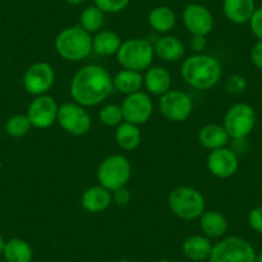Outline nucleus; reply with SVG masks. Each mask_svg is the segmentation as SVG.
Instances as JSON below:
<instances>
[{"instance_id":"nucleus-34","label":"nucleus","mask_w":262,"mask_h":262,"mask_svg":"<svg viewBox=\"0 0 262 262\" xmlns=\"http://www.w3.org/2000/svg\"><path fill=\"white\" fill-rule=\"evenodd\" d=\"M248 223L254 231L262 234V207H256L249 212Z\"/></svg>"},{"instance_id":"nucleus-13","label":"nucleus","mask_w":262,"mask_h":262,"mask_svg":"<svg viewBox=\"0 0 262 262\" xmlns=\"http://www.w3.org/2000/svg\"><path fill=\"white\" fill-rule=\"evenodd\" d=\"M58 111L59 105L57 100L50 95L44 94L35 97L27 108L26 115L32 127L48 128L57 122Z\"/></svg>"},{"instance_id":"nucleus-30","label":"nucleus","mask_w":262,"mask_h":262,"mask_svg":"<svg viewBox=\"0 0 262 262\" xmlns=\"http://www.w3.org/2000/svg\"><path fill=\"white\" fill-rule=\"evenodd\" d=\"M99 121L105 126H118L123 122V113L121 105L107 104L99 111Z\"/></svg>"},{"instance_id":"nucleus-14","label":"nucleus","mask_w":262,"mask_h":262,"mask_svg":"<svg viewBox=\"0 0 262 262\" xmlns=\"http://www.w3.org/2000/svg\"><path fill=\"white\" fill-rule=\"evenodd\" d=\"M183 22L185 29L196 36H207L211 34L215 25L212 13L207 7L202 4H189L183 12Z\"/></svg>"},{"instance_id":"nucleus-17","label":"nucleus","mask_w":262,"mask_h":262,"mask_svg":"<svg viewBox=\"0 0 262 262\" xmlns=\"http://www.w3.org/2000/svg\"><path fill=\"white\" fill-rule=\"evenodd\" d=\"M256 11L254 0H224L223 12L226 18L236 25H243L251 21Z\"/></svg>"},{"instance_id":"nucleus-11","label":"nucleus","mask_w":262,"mask_h":262,"mask_svg":"<svg viewBox=\"0 0 262 262\" xmlns=\"http://www.w3.org/2000/svg\"><path fill=\"white\" fill-rule=\"evenodd\" d=\"M55 80V72L52 64L47 62L34 63L25 71L22 84L29 94L39 97L52 89Z\"/></svg>"},{"instance_id":"nucleus-8","label":"nucleus","mask_w":262,"mask_h":262,"mask_svg":"<svg viewBox=\"0 0 262 262\" xmlns=\"http://www.w3.org/2000/svg\"><path fill=\"white\" fill-rule=\"evenodd\" d=\"M224 127L233 139H244L256 126V113L251 105L238 103L226 111L224 116Z\"/></svg>"},{"instance_id":"nucleus-33","label":"nucleus","mask_w":262,"mask_h":262,"mask_svg":"<svg viewBox=\"0 0 262 262\" xmlns=\"http://www.w3.org/2000/svg\"><path fill=\"white\" fill-rule=\"evenodd\" d=\"M112 201L117 206H127L131 201V191L126 186L116 189L112 191Z\"/></svg>"},{"instance_id":"nucleus-9","label":"nucleus","mask_w":262,"mask_h":262,"mask_svg":"<svg viewBox=\"0 0 262 262\" xmlns=\"http://www.w3.org/2000/svg\"><path fill=\"white\" fill-rule=\"evenodd\" d=\"M57 122L60 127L75 137L88 134L92 127V117L85 107L77 103H63L59 105Z\"/></svg>"},{"instance_id":"nucleus-4","label":"nucleus","mask_w":262,"mask_h":262,"mask_svg":"<svg viewBox=\"0 0 262 262\" xmlns=\"http://www.w3.org/2000/svg\"><path fill=\"white\" fill-rule=\"evenodd\" d=\"M168 207L181 220H196L206 211V200L200 190L191 186H179L168 195Z\"/></svg>"},{"instance_id":"nucleus-26","label":"nucleus","mask_w":262,"mask_h":262,"mask_svg":"<svg viewBox=\"0 0 262 262\" xmlns=\"http://www.w3.org/2000/svg\"><path fill=\"white\" fill-rule=\"evenodd\" d=\"M6 262H31L34 251L29 242L21 238H12L7 241L3 251Z\"/></svg>"},{"instance_id":"nucleus-37","label":"nucleus","mask_w":262,"mask_h":262,"mask_svg":"<svg viewBox=\"0 0 262 262\" xmlns=\"http://www.w3.org/2000/svg\"><path fill=\"white\" fill-rule=\"evenodd\" d=\"M66 3H69V4H72V6H79V4L84 3L85 0H64Z\"/></svg>"},{"instance_id":"nucleus-5","label":"nucleus","mask_w":262,"mask_h":262,"mask_svg":"<svg viewBox=\"0 0 262 262\" xmlns=\"http://www.w3.org/2000/svg\"><path fill=\"white\" fill-rule=\"evenodd\" d=\"M116 58L122 69L142 72L152 66L155 59V48L144 39L126 40L121 44Z\"/></svg>"},{"instance_id":"nucleus-29","label":"nucleus","mask_w":262,"mask_h":262,"mask_svg":"<svg viewBox=\"0 0 262 262\" xmlns=\"http://www.w3.org/2000/svg\"><path fill=\"white\" fill-rule=\"evenodd\" d=\"M32 125L27 115H14L7 121L6 131L12 138H22L31 130Z\"/></svg>"},{"instance_id":"nucleus-7","label":"nucleus","mask_w":262,"mask_h":262,"mask_svg":"<svg viewBox=\"0 0 262 262\" xmlns=\"http://www.w3.org/2000/svg\"><path fill=\"white\" fill-rule=\"evenodd\" d=\"M256 251L249 242L239 236H228L213 244L208 262H254Z\"/></svg>"},{"instance_id":"nucleus-15","label":"nucleus","mask_w":262,"mask_h":262,"mask_svg":"<svg viewBox=\"0 0 262 262\" xmlns=\"http://www.w3.org/2000/svg\"><path fill=\"white\" fill-rule=\"evenodd\" d=\"M207 168L215 178L228 179L235 175L239 168V158L234 150L229 148H219L211 150L207 157Z\"/></svg>"},{"instance_id":"nucleus-21","label":"nucleus","mask_w":262,"mask_h":262,"mask_svg":"<svg viewBox=\"0 0 262 262\" xmlns=\"http://www.w3.org/2000/svg\"><path fill=\"white\" fill-rule=\"evenodd\" d=\"M229 139L230 137L226 133L225 127L223 125H217V123H208V125L203 126L198 133L200 144L210 150L226 147Z\"/></svg>"},{"instance_id":"nucleus-18","label":"nucleus","mask_w":262,"mask_h":262,"mask_svg":"<svg viewBox=\"0 0 262 262\" xmlns=\"http://www.w3.org/2000/svg\"><path fill=\"white\" fill-rule=\"evenodd\" d=\"M213 244L211 239L202 235H191L184 241L183 253L186 258L194 262H202L210 258Z\"/></svg>"},{"instance_id":"nucleus-31","label":"nucleus","mask_w":262,"mask_h":262,"mask_svg":"<svg viewBox=\"0 0 262 262\" xmlns=\"http://www.w3.org/2000/svg\"><path fill=\"white\" fill-rule=\"evenodd\" d=\"M130 0H94V6L104 13H118L128 6Z\"/></svg>"},{"instance_id":"nucleus-1","label":"nucleus","mask_w":262,"mask_h":262,"mask_svg":"<svg viewBox=\"0 0 262 262\" xmlns=\"http://www.w3.org/2000/svg\"><path fill=\"white\" fill-rule=\"evenodd\" d=\"M113 90V77L99 64H86L74 75L70 93L75 103L95 107L104 102Z\"/></svg>"},{"instance_id":"nucleus-23","label":"nucleus","mask_w":262,"mask_h":262,"mask_svg":"<svg viewBox=\"0 0 262 262\" xmlns=\"http://www.w3.org/2000/svg\"><path fill=\"white\" fill-rule=\"evenodd\" d=\"M92 44L93 52L102 57H110V55L117 54L122 41L117 32L112 30H100L93 37Z\"/></svg>"},{"instance_id":"nucleus-24","label":"nucleus","mask_w":262,"mask_h":262,"mask_svg":"<svg viewBox=\"0 0 262 262\" xmlns=\"http://www.w3.org/2000/svg\"><path fill=\"white\" fill-rule=\"evenodd\" d=\"M143 85H144V76L142 75V72L133 71V70L123 69L113 77V89L125 95L140 92Z\"/></svg>"},{"instance_id":"nucleus-22","label":"nucleus","mask_w":262,"mask_h":262,"mask_svg":"<svg viewBox=\"0 0 262 262\" xmlns=\"http://www.w3.org/2000/svg\"><path fill=\"white\" fill-rule=\"evenodd\" d=\"M153 48H155V55L165 62H176L185 54V47L183 41L179 37L171 35L161 37L153 45Z\"/></svg>"},{"instance_id":"nucleus-20","label":"nucleus","mask_w":262,"mask_h":262,"mask_svg":"<svg viewBox=\"0 0 262 262\" xmlns=\"http://www.w3.org/2000/svg\"><path fill=\"white\" fill-rule=\"evenodd\" d=\"M228 226V220L219 211H205L200 217L201 231L210 239H219L225 235Z\"/></svg>"},{"instance_id":"nucleus-3","label":"nucleus","mask_w":262,"mask_h":262,"mask_svg":"<svg viewBox=\"0 0 262 262\" xmlns=\"http://www.w3.org/2000/svg\"><path fill=\"white\" fill-rule=\"evenodd\" d=\"M93 37L80 25L63 29L54 40L57 54L64 60L80 62L93 52Z\"/></svg>"},{"instance_id":"nucleus-16","label":"nucleus","mask_w":262,"mask_h":262,"mask_svg":"<svg viewBox=\"0 0 262 262\" xmlns=\"http://www.w3.org/2000/svg\"><path fill=\"white\" fill-rule=\"evenodd\" d=\"M112 203V191L104 186L94 185L88 188L81 196V206L86 212L98 213L107 210Z\"/></svg>"},{"instance_id":"nucleus-25","label":"nucleus","mask_w":262,"mask_h":262,"mask_svg":"<svg viewBox=\"0 0 262 262\" xmlns=\"http://www.w3.org/2000/svg\"><path fill=\"white\" fill-rule=\"evenodd\" d=\"M115 139L121 149L127 150V152L135 150L142 143V133L139 130V126L123 121L116 128Z\"/></svg>"},{"instance_id":"nucleus-27","label":"nucleus","mask_w":262,"mask_h":262,"mask_svg":"<svg viewBox=\"0 0 262 262\" xmlns=\"http://www.w3.org/2000/svg\"><path fill=\"white\" fill-rule=\"evenodd\" d=\"M148 22L156 32L166 34L175 27L176 16L171 8L166 6H160L150 11L149 16H148Z\"/></svg>"},{"instance_id":"nucleus-28","label":"nucleus","mask_w":262,"mask_h":262,"mask_svg":"<svg viewBox=\"0 0 262 262\" xmlns=\"http://www.w3.org/2000/svg\"><path fill=\"white\" fill-rule=\"evenodd\" d=\"M105 21V13L103 11H100L98 7L92 6L88 7L82 11L81 16H80V26L88 31L89 34H93L95 32L97 34L98 31H100L104 25Z\"/></svg>"},{"instance_id":"nucleus-2","label":"nucleus","mask_w":262,"mask_h":262,"mask_svg":"<svg viewBox=\"0 0 262 262\" xmlns=\"http://www.w3.org/2000/svg\"><path fill=\"white\" fill-rule=\"evenodd\" d=\"M180 74L189 86L196 90H210L220 82L223 67L216 57L200 53L184 60Z\"/></svg>"},{"instance_id":"nucleus-10","label":"nucleus","mask_w":262,"mask_h":262,"mask_svg":"<svg viewBox=\"0 0 262 262\" xmlns=\"http://www.w3.org/2000/svg\"><path fill=\"white\" fill-rule=\"evenodd\" d=\"M161 113L172 122H183L190 117L193 112V100L183 90H168L161 95L158 102Z\"/></svg>"},{"instance_id":"nucleus-19","label":"nucleus","mask_w":262,"mask_h":262,"mask_svg":"<svg viewBox=\"0 0 262 262\" xmlns=\"http://www.w3.org/2000/svg\"><path fill=\"white\" fill-rule=\"evenodd\" d=\"M171 74L161 66H150L144 75V86L150 94L162 95L171 89Z\"/></svg>"},{"instance_id":"nucleus-12","label":"nucleus","mask_w":262,"mask_h":262,"mask_svg":"<svg viewBox=\"0 0 262 262\" xmlns=\"http://www.w3.org/2000/svg\"><path fill=\"white\" fill-rule=\"evenodd\" d=\"M121 108H122L123 121L139 126L144 125L150 120L155 105L147 93L137 92L134 94L126 95Z\"/></svg>"},{"instance_id":"nucleus-39","label":"nucleus","mask_w":262,"mask_h":262,"mask_svg":"<svg viewBox=\"0 0 262 262\" xmlns=\"http://www.w3.org/2000/svg\"><path fill=\"white\" fill-rule=\"evenodd\" d=\"M254 262H262V251L259 252L258 254H256V259H254Z\"/></svg>"},{"instance_id":"nucleus-40","label":"nucleus","mask_w":262,"mask_h":262,"mask_svg":"<svg viewBox=\"0 0 262 262\" xmlns=\"http://www.w3.org/2000/svg\"><path fill=\"white\" fill-rule=\"evenodd\" d=\"M117 262H133V261H130V259H118Z\"/></svg>"},{"instance_id":"nucleus-35","label":"nucleus","mask_w":262,"mask_h":262,"mask_svg":"<svg viewBox=\"0 0 262 262\" xmlns=\"http://www.w3.org/2000/svg\"><path fill=\"white\" fill-rule=\"evenodd\" d=\"M251 62L257 69L262 70V40H258L251 49Z\"/></svg>"},{"instance_id":"nucleus-6","label":"nucleus","mask_w":262,"mask_h":262,"mask_svg":"<svg viewBox=\"0 0 262 262\" xmlns=\"http://www.w3.org/2000/svg\"><path fill=\"white\" fill-rule=\"evenodd\" d=\"M131 162L123 155H111L100 162L97 171L98 181L108 190L113 191L126 186L131 178Z\"/></svg>"},{"instance_id":"nucleus-38","label":"nucleus","mask_w":262,"mask_h":262,"mask_svg":"<svg viewBox=\"0 0 262 262\" xmlns=\"http://www.w3.org/2000/svg\"><path fill=\"white\" fill-rule=\"evenodd\" d=\"M6 243H7V241H4L3 236L0 235V254H3V251H4V247H6Z\"/></svg>"},{"instance_id":"nucleus-41","label":"nucleus","mask_w":262,"mask_h":262,"mask_svg":"<svg viewBox=\"0 0 262 262\" xmlns=\"http://www.w3.org/2000/svg\"><path fill=\"white\" fill-rule=\"evenodd\" d=\"M2 167H3V163L0 162V168H2Z\"/></svg>"},{"instance_id":"nucleus-36","label":"nucleus","mask_w":262,"mask_h":262,"mask_svg":"<svg viewBox=\"0 0 262 262\" xmlns=\"http://www.w3.org/2000/svg\"><path fill=\"white\" fill-rule=\"evenodd\" d=\"M206 45H207V39L206 36H196V35H193L190 40V48L196 53L200 54L205 50Z\"/></svg>"},{"instance_id":"nucleus-32","label":"nucleus","mask_w":262,"mask_h":262,"mask_svg":"<svg viewBox=\"0 0 262 262\" xmlns=\"http://www.w3.org/2000/svg\"><path fill=\"white\" fill-rule=\"evenodd\" d=\"M252 32L258 40H262V7L256 8L251 21H249Z\"/></svg>"}]
</instances>
